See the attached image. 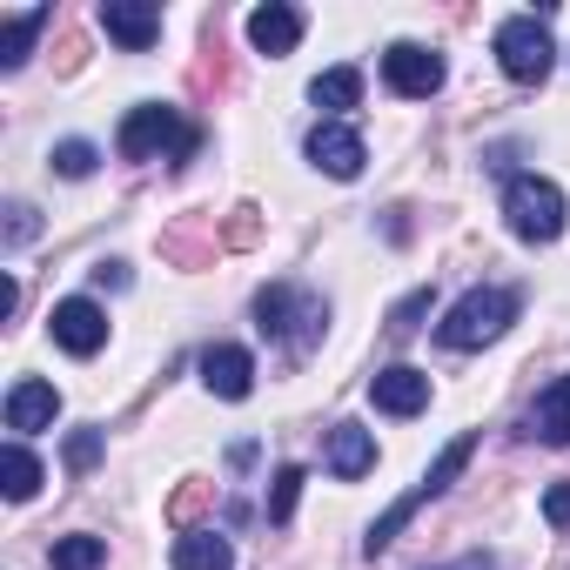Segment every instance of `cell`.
<instances>
[{"mask_svg":"<svg viewBox=\"0 0 570 570\" xmlns=\"http://www.w3.org/2000/svg\"><path fill=\"white\" fill-rule=\"evenodd\" d=\"M303 155H309V168L330 175V181H356L363 161H370V148H363V135H356L350 121H316V128L303 135Z\"/></svg>","mask_w":570,"mask_h":570,"instance_id":"8","label":"cell"},{"mask_svg":"<svg viewBox=\"0 0 570 570\" xmlns=\"http://www.w3.org/2000/svg\"><path fill=\"white\" fill-rule=\"evenodd\" d=\"M41 28H48V8H21V14H8V28H0V75H21V68H28Z\"/></svg>","mask_w":570,"mask_h":570,"instance_id":"18","label":"cell"},{"mask_svg":"<svg viewBox=\"0 0 570 570\" xmlns=\"http://www.w3.org/2000/svg\"><path fill=\"white\" fill-rule=\"evenodd\" d=\"M101 563H108V537H95V530L55 537V550H48V570H101Z\"/></svg>","mask_w":570,"mask_h":570,"instance_id":"21","label":"cell"},{"mask_svg":"<svg viewBox=\"0 0 570 570\" xmlns=\"http://www.w3.org/2000/svg\"><path fill=\"white\" fill-rule=\"evenodd\" d=\"M323 470H330L336 483H363V476L376 470V436H370L363 423H330V430H323Z\"/></svg>","mask_w":570,"mask_h":570,"instance_id":"13","label":"cell"},{"mask_svg":"<svg viewBox=\"0 0 570 570\" xmlns=\"http://www.w3.org/2000/svg\"><path fill=\"white\" fill-rule=\"evenodd\" d=\"M309 101L323 108V121H343V115L363 101V68H350V61H343V68L316 75V81H309Z\"/></svg>","mask_w":570,"mask_h":570,"instance_id":"19","label":"cell"},{"mask_svg":"<svg viewBox=\"0 0 570 570\" xmlns=\"http://www.w3.org/2000/svg\"><path fill=\"white\" fill-rule=\"evenodd\" d=\"M543 523L550 530H570V483H550L543 490Z\"/></svg>","mask_w":570,"mask_h":570,"instance_id":"27","label":"cell"},{"mask_svg":"<svg viewBox=\"0 0 570 570\" xmlns=\"http://www.w3.org/2000/svg\"><path fill=\"white\" fill-rule=\"evenodd\" d=\"M202 390L222 403H248L255 396V356L242 343H208L202 350Z\"/></svg>","mask_w":570,"mask_h":570,"instance_id":"11","label":"cell"},{"mask_svg":"<svg viewBox=\"0 0 570 570\" xmlns=\"http://www.w3.org/2000/svg\"><path fill=\"white\" fill-rule=\"evenodd\" d=\"M175 570H235V543L222 530H188L175 537Z\"/></svg>","mask_w":570,"mask_h":570,"instance_id":"20","label":"cell"},{"mask_svg":"<svg viewBox=\"0 0 570 570\" xmlns=\"http://www.w3.org/2000/svg\"><path fill=\"white\" fill-rule=\"evenodd\" d=\"M14 309H21V282L0 275V316H14Z\"/></svg>","mask_w":570,"mask_h":570,"instance_id":"29","label":"cell"},{"mask_svg":"<svg viewBox=\"0 0 570 570\" xmlns=\"http://www.w3.org/2000/svg\"><path fill=\"white\" fill-rule=\"evenodd\" d=\"M523 436H537V443H570V376H557L537 403H530V416H523Z\"/></svg>","mask_w":570,"mask_h":570,"instance_id":"16","label":"cell"},{"mask_svg":"<svg viewBox=\"0 0 570 570\" xmlns=\"http://www.w3.org/2000/svg\"><path fill=\"white\" fill-rule=\"evenodd\" d=\"M55 416H61V390H55L48 376H21V383L8 390V430H14V436L55 430Z\"/></svg>","mask_w":570,"mask_h":570,"instance_id":"15","label":"cell"},{"mask_svg":"<svg viewBox=\"0 0 570 570\" xmlns=\"http://www.w3.org/2000/svg\"><path fill=\"white\" fill-rule=\"evenodd\" d=\"M255 330L268 343H282L289 356H309L330 336V303L309 289V282H262L255 289Z\"/></svg>","mask_w":570,"mask_h":570,"instance_id":"1","label":"cell"},{"mask_svg":"<svg viewBox=\"0 0 570 570\" xmlns=\"http://www.w3.org/2000/svg\"><path fill=\"white\" fill-rule=\"evenodd\" d=\"M95 21H101V35H108L115 48H128V55H148V48L161 41V8H148V0H101Z\"/></svg>","mask_w":570,"mask_h":570,"instance_id":"10","label":"cell"},{"mask_svg":"<svg viewBox=\"0 0 570 570\" xmlns=\"http://www.w3.org/2000/svg\"><path fill=\"white\" fill-rule=\"evenodd\" d=\"M430 303H436V289H416L410 303H396V316H390V336H396V343H403V336H416V316H423Z\"/></svg>","mask_w":570,"mask_h":570,"instance_id":"25","label":"cell"},{"mask_svg":"<svg viewBox=\"0 0 570 570\" xmlns=\"http://www.w3.org/2000/svg\"><path fill=\"white\" fill-rule=\"evenodd\" d=\"M497 68L517 81V88H537V81H550V68H557V41H550V28H543V14H510V21H497Z\"/></svg>","mask_w":570,"mask_h":570,"instance_id":"6","label":"cell"},{"mask_svg":"<svg viewBox=\"0 0 570 570\" xmlns=\"http://www.w3.org/2000/svg\"><path fill=\"white\" fill-rule=\"evenodd\" d=\"M470 456H476V430H456V436H450V443L436 450V463H430V470L416 476V490H410V497H396V503H390V510H383V517H376V523L363 530V557H383V550H390V543L403 537V523H410V517H416L423 503H436V497H443V490H450V483H456V476L470 470Z\"/></svg>","mask_w":570,"mask_h":570,"instance_id":"3","label":"cell"},{"mask_svg":"<svg viewBox=\"0 0 570 570\" xmlns=\"http://www.w3.org/2000/svg\"><path fill=\"white\" fill-rule=\"evenodd\" d=\"M523 316V289H510V282H476V289H463L450 309H443V323H436V343L443 350H490V343H503L510 336V323Z\"/></svg>","mask_w":570,"mask_h":570,"instance_id":"2","label":"cell"},{"mask_svg":"<svg viewBox=\"0 0 570 570\" xmlns=\"http://www.w3.org/2000/svg\"><path fill=\"white\" fill-rule=\"evenodd\" d=\"M370 403H376L383 416H423V410H430V376L410 370V363H390V370L370 376Z\"/></svg>","mask_w":570,"mask_h":570,"instance_id":"14","label":"cell"},{"mask_svg":"<svg viewBox=\"0 0 570 570\" xmlns=\"http://www.w3.org/2000/svg\"><path fill=\"white\" fill-rule=\"evenodd\" d=\"M443 570H497V557H483V550H470V557H456V563H443Z\"/></svg>","mask_w":570,"mask_h":570,"instance_id":"30","label":"cell"},{"mask_svg":"<svg viewBox=\"0 0 570 570\" xmlns=\"http://www.w3.org/2000/svg\"><path fill=\"white\" fill-rule=\"evenodd\" d=\"M195 148H202V128L181 108H168V101H141L115 128V155L121 161H188Z\"/></svg>","mask_w":570,"mask_h":570,"instance_id":"4","label":"cell"},{"mask_svg":"<svg viewBox=\"0 0 570 570\" xmlns=\"http://www.w3.org/2000/svg\"><path fill=\"white\" fill-rule=\"evenodd\" d=\"M128 282H135L128 262H101V268H95V289H128Z\"/></svg>","mask_w":570,"mask_h":570,"instance_id":"28","label":"cell"},{"mask_svg":"<svg viewBox=\"0 0 570 570\" xmlns=\"http://www.w3.org/2000/svg\"><path fill=\"white\" fill-rule=\"evenodd\" d=\"M35 235H41V215H35V202H8V235H0V242H8V255H21Z\"/></svg>","mask_w":570,"mask_h":570,"instance_id":"24","label":"cell"},{"mask_svg":"<svg viewBox=\"0 0 570 570\" xmlns=\"http://www.w3.org/2000/svg\"><path fill=\"white\" fill-rule=\"evenodd\" d=\"M296 497H303V463H282L275 483H268V503H262L268 523H289V517H296Z\"/></svg>","mask_w":570,"mask_h":570,"instance_id":"22","label":"cell"},{"mask_svg":"<svg viewBox=\"0 0 570 570\" xmlns=\"http://www.w3.org/2000/svg\"><path fill=\"white\" fill-rule=\"evenodd\" d=\"M443 81H450V61H443L436 48H423V41H390V48H383V88H390V95L430 101Z\"/></svg>","mask_w":570,"mask_h":570,"instance_id":"7","label":"cell"},{"mask_svg":"<svg viewBox=\"0 0 570 570\" xmlns=\"http://www.w3.org/2000/svg\"><path fill=\"white\" fill-rule=\"evenodd\" d=\"M303 28H309V14H303V8H289V0H262V8L248 14V48H255V55H268V61H282V55H296Z\"/></svg>","mask_w":570,"mask_h":570,"instance_id":"12","label":"cell"},{"mask_svg":"<svg viewBox=\"0 0 570 570\" xmlns=\"http://www.w3.org/2000/svg\"><path fill=\"white\" fill-rule=\"evenodd\" d=\"M48 161H55V175H61V181H88L101 155H95V141H61V148H55Z\"/></svg>","mask_w":570,"mask_h":570,"instance_id":"23","label":"cell"},{"mask_svg":"<svg viewBox=\"0 0 570 570\" xmlns=\"http://www.w3.org/2000/svg\"><path fill=\"white\" fill-rule=\"evenodd\" d=\"M41 483H48L41 456L14 436L8 450H0V497H8V503H35V497H41Z\"/></svg>","mask_w":570,"mask_h":570,"instance_id":"17","label":"cell"},{"mask_svg":"<svg viewBox=\"0 0 570 570\" xmlns=\"http://www.w3.org/2000/svg\"><path fill=\"white\" fill-rule=\"evenodd\" d=\"M48 336H55V350H68V356H101V350H108V309H101L95 296H68V303H55Z\"/></svg>","mask_w":570,"mask_h":570,"instance_id":"9","label":"cell"},{"mask_svg":"<svg viewBox=\"0 0 570 570\" xmlns=\"http://www.w3.org/2000/svg\"><path fill=\"white\" fill-rule=\"evenodd\" d=\"M503 222H510V235L517 242H557L563 235V222H570V202H563V188L550 181V175H510L503 181Z\"/></svg>","mask_w":570,"mask_h":570,"instance_id":"5","label":"cell"},{"mask_svg":"<svg viewBox=\"0 0 570 570\" xmlns=\"http://www.w3.org/2000/svg\"><path fill=\"white\" fill-rule=\"evenodd\" d=\"M101 463V430H75L68 436V470H95Z\"/></svg>","mask_w":570,"mask_h":570,"instance_id":"26","label":"cell"}]
</instances>
